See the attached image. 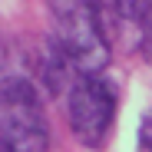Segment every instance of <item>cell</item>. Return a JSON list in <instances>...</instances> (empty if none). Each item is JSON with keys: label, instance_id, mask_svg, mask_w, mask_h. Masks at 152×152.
<instances>
[{"label": "cell", "instance_id": "cell-4", "mask_svg": "<svg viewBox=\"0 0 152 152\" xmlns=\"http://www.w3.org/2000/svg\"><path fill=\"white\" fill-rule=\"evenodd\" d=\"M152 0H116V10L122 20H145Z\"/></svg>", "mask_w": 152, "mask_h": 152}, {"label": "cell", "instance_id": "cell-3", "mask_svg": "<svg viewBox=\"0 0 152 152\" xmlns=\"http://www.w3.org/2000/svg\"><path fill=\"white\" fill-rule=\"evenodd\" d=\"M116 116V89L103 76H76L66 99V119L73 136L89 149H99Z\"/></svg>", "mask_w": 152, "mask_h": 152}, {"label": "cell", "instance_id": "cell-1", "mask_svg": "<svg viewBox=\"0 0 152 152\" xmlns=\"http://www.w3.org/2000/svg\"><path fill=\"white\" fill-rule=\"evenodd\" d=\"M50 17L56 27L53 43L69 69H76V76H99L109 63L99 0H50Z\"/></svg>", "mask_w": 152, "mask_h": 152}, {"label": "cell", "instance_id": "cell-8", "mask_svg": "<svg viewBox=\"0 0 152 152\" xmlns=\"http://www.w3.org/2000/svg\"><path fill=\"white\" fill-rule=\"evenodd\" d=\"M0 152H10V149H7V145H4V142H0Z\"/></svg>", "mask_w": 152, "mask_h": 152}, {"label": "cell", "instance_id": "cell-7", "mask_svg": "<svg viewBox=\"0 0 152 152\" xmlns=\"http://www.w3.org/2000/svg\"><path fill=\"white\" fill-rule=\"evenodd\" d=\"M142 27H145V30H152V7H149V13H145V20H142Z\"/></svg>", "mask_w": 152, "mask_h": 152}, {"label": "cell", "instance_id": "cell-5", "mask_svg": "<svg viewBox=\"0 0 152 152\" xmlns=\"http://www.w3.org/2000/svg\"><path fill=\"white\" fill-rule=\"evenodd\" d=\"M139 139H142V149L152 152V109L142 116V129H139Z\"/></svg>", "mask_w": 152, "mask_h": 152}, {"label": "cell", "instance_id": "cell-6", "mask_svg": "<svg viewBox=\"0 0 152 152\" xmlns=\"http://www.w3.org/2000/svg\"><path fill=\"white\" fill-rule=\"evenodd\" d=\"M142 56H145V63L152 66V30L142 33Z\"/></svg>", "mask_w": 152, "mask_h": 152}, {"label": "cell", "instance_id": "cell-2", "mask_svg": "<svg viewBox=\"0 0 152 152\" xmlns=\"http://www.w3.org/2000/svg\"><path fill=\"white\" fill-rule=\"evenodd\" d=\"M0 142L10 152H50L43 99L30 80H0Z\"/></svg>", "mask_w": 152, "mask_h": 152}]
</instances>
